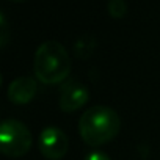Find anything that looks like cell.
<instances>
[{
  "label": "cell",
  "instance_id": "2",
  "mask_svg": "<svg viewBox=\"0 0 160 160\" xmlns=\"http://www.w3.org/2000/svg\"><path fill=\"white\" fill-rule=\"evenodd\" d=\"M71 66L72 63L68 50L57 41H46L35 52L33 71L36 78L46 85L63 82L71 72Z\"/></svg>",
  "mask_w": 160,
  "mask_h": 160
},
{
  "label": "cell",
  "instance_id": "9",
  "mask_svg": "<svg viewBox=\"0 0 160 160\" xmlns=\"http://www.w3.org/2000/svg\"><path fill=\"white\" fill-rule=\"evenodd\" d=\"M0 46L5 47L7 42H8V22H7V18L5 14L2 13L0 14Z\"/></svg>",
  "mask_w": 160,
  "mask_h": 160
},
{
  "label": "cell",
  "instance_id": "11",
  "mask_svg": "<svg viewBox=\"0 0 160 160\" xmlns=\"http://www.w3.org/2000/svg\"><path fill=\"white\" fill-rule=\"evenodd\" d=\"M11 2H24V0H11Z\"/></svg>",
  "mask_w": 160,
  "mask_h": 160
},
{
  "label": "cell",
  "instance_id": "1",
  "mask_svg": "<svg viewBox=\"0 0 160 160\" xmlns=\"http://www.w3.org/2000/svg\"><path fill=\"white\" fill-rule=\"evenodd\" d=\"M121 129L118 113L105 105L88 108L78 119V132L88 146H102L112 141Z\"/></svg>",
  "mask_w": 160,
  "mask_h": 160
},
{
  "label": "cell",
  "instance_id": "6",
  "mask_svg": "<svg viewBox=\"0 0 160 160\" xmlns=\"http://www.w3.org/2000/svg\"><path fill=\"white\" fill-rule=\"evenodd\" d=\"M38 91V83L33 77H19L10 83L8 87V99L13 104L18 105H24L33 101V98L36 96Z\"/></svg>",
  "mask_w": 160,
  "mask_h": 160
},
{
  "label": "cell",
  "instance_id": "3",
  "mask_svg": "<svg viewBox=\"0 0 160 160\" xmlns=\"http://www.w3.org/2000/svg\"><path fill=\"white\" fill-rule=\"evenodd\" d=\"M33 144L30 129L18 119H5L0 126V148L7 157L18 158L25 155Z\"/></svg>",
  "mask_w": 160,
  "mask_h": 160
},
{
  "label": "cell",
  "instance_id": "4",
  "mask_svg": "<svg viewBox=\"0 0 160 160\" xmlns=\"http://www.w3.org/2000/svg\"><path fill=\"white\" fill-rule=\"evenodd\" d=\"M38 146H39V152L47 160H60L66 155L69 141L66 133L61 129L55 126H49L41 132Z\"/></svg>",
  "mask_w": 160,
  "mask_h": 160
},
{
  "label": "cell",
  "instance_id": "8",
  "mask_svg": "<svg viewBox=\"0 0 160 160\" xmlns=\"http://www.w3.org/2000/svg\"><path fill=\"white\" fill-rule=\"evenodd\" d=\"M107 10H108V14L112 18L121 19L127 13V5H126L124 0H110L108 5H107Z\"/></svg>",
  "mask_w": 160,
  "mask_h": 160
},
{
  "label": "cell",
  "instance_id": "5",
  "mask_svg": "<svg viewBox=\"0 0 160 160\" xmlns=\"http://www.w3.org/2000/svg\"><path fill=\"white\" fill-rule=\"evenodd\" d=\"M90 99V91L87 87L80 82L71 80L64 83L60 93V108L64 113H72L78 108H82Z\"/></svg>",
  "mask_w": 160,
  "mask_h": 160
},
{
  "label": "cell",
  "instance_id": "10",
  "mask_svg": "<svg viewBox=\"0 0 160 160\" xmlns=\"http://www.w3.org/2000/svg\"><path fill=\"white\" fill-rule=\"evenodd\" d=\"M85 160H110V157L104 152H99V151H94L91 154H88L85 157Z\"/></svg>",
  "mask_w": 160,
  "mask_h": 160
},
{
  "label": "cell",
  "instance_id": "7",
  "mask_svg": "<svg viewBox=\"0 0 160 160\" xmlns=\"http://www.w3.org/2000/svg\"><path fill=\"white\" fill-rule=\"evenodd\" d=\"M94 47H96V39L93 36H80L74 42V52H75L77 58H80V60H87L93 53Z\"/></svg>",
  "mask_w": 160,
  "mask_h": 160
}]
</instances>
